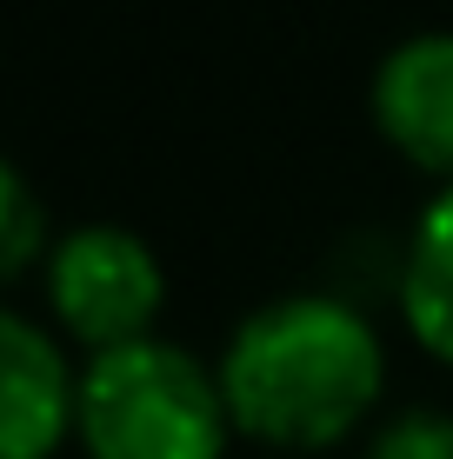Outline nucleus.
<instances>
[{
    "label": "nucleus",
    "instance_id": "f257e3e1",
    "mask_svg": "<svg viewBox=\"0 0 453 459\" xmlns=\"http://www.w3.org/2000/svg\"><path fill=\"white\" fill-rule=\"evenodd\" d=\"M213 373L233 433L280 453H320L367 426L387 386V353L353 299L287 293L233 326Z\"/></svg>",
    "mask_w": 453,
    "mask_h": 459
},
{
    "label": "nucleus",
    "instance_id": "39448f33",
    "mask_svg": "<svg viewBox=\"0 0 453 459\" xmlns=\"http://www.w3.org/2000/svg\"><path fill=\"white\" fill-rule=\"evenodd\" d=\"M373 120L400 160L453 186V34H414L380 60Z\"/></svg>",
    "mask_w": 453,
    "mask_h": 459
},
{
    "label": "nucleus",
    "instance_id": "20e7f679",
    "mask_svg": "<svg viewBox=\"0 0 453 459\" xmlns=\"http://www.w3.org/2000/svg\"><path fill=\"white\" fill-rule=\"evenodd\" d=\"M81 373L27 313L0 307V459H47L74 433Z\"/></svg>",
    "mask_w": 453,
    "mask_h": 459
},
{
    "label": "nucleus",
    "instance_id": "f03ea898",
    "mask_svg": "<svg viewBox=\"0 0 453 459\" xmlns=\"http://www.w3.org/2000/svg\"><path fill=\"white\" fill-rule=\"evenodd\" d=\"M74 433L93 459H221L233 413L207 359L147 333L81 367Z\"/></svg>",
    "mask_w": 453,
    "mask_h": 459
},
{
    "label": "nucleus",
    "instance_id": "6e6552de",
    "mask_svg": "<svg viewBox=\"0 0 453 459\" xmlns=\"http://www.w3.org/2000/svg\"><path fill=\"white\" fill-rule=\"evenodd\" d=\"M367 459H453V413L414 406V413L387 420L380 433H373Z\"/></svg>",
    "mask_w": 453,
    "mask_h": 459
},
{
    "label": "nucleus",
    "instance_id": "0eeeda50",
    "mask_svg": "<svg viewBox=\"0 0 453 459\" xmlns=\"http://www.w3.org/2000/svg\"><path fill=\"white\" fill-rule=\"evenodd\" d=\"M47 253V213H40V194L27 186V173L13 160H0V280L27 273Z\"/></svg>",
    "mask_w": 453,
    "mask_h": 459
},
{
    "label": "nucleus",
    "instance_id": "7ed1b4c3",
    "mask_svg": "<svg viewBox=\"0 0 453 459\" xmlns=\"http://www.w3.org/2000/svg\"><path fill=\"white\" fill-rule=\"evenodd\" d=\"M161 299H167V273L134 227H107V220L74 227L47 253V307L93 353L147 340Z\"/></svg>",
    "mask_w": 453,
    "mask_h": 459
},
{
    "label": "nucleus",
    "instance_id": "423d86ee",
    "mask_svg": "<svg viewBox=\"0 0 453 459\" xmlns=\"http://www.w3.org/2000/svg\"><path fill=\"white\" fill-rule=\"evenodd\" d=\"M394 293H400V313H407L414 340L453 367V186H440L427 200V213L414 220Z\"/></svg>",
    "mask_w": 453,
    "mask_h": 459
}]
</instances>
